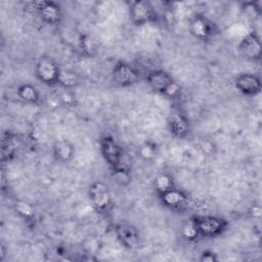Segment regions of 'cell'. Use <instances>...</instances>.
Segmentation results:
<instances>
[{"mask_svg": "<svg viewBox=\"0 0 262 262\" xmlns=\"http://www.w3.org/2000/svg\"><path fill=\"white\" fill-rule=\"evenodd\" d=\"M100 151L104 161L113 169V172L130 173L131 163L124 149L116 142V140L108 135L100 138Z\"/></svg>", "mask_w": 262, "mask_h": 262, "instance_id": "1", "label": "cell"}, {"mask_svg": "<svg viewBox=\"0 0 262 262\" xmlns=\"http://www.w3.org/2000/svg\"><path fill=\"white\" fill-rule=\"evenodd\" d=\"M148 86L156 92L174 97L180 91V87L173 77L164 70H152L146 76Z\"/></svg>", "mask_w": 262, "mask_h": 262, "instance_id": "2", "label": "cell"}, {"mask_svg": "<svg viewBox=\"0 0 262 262\" xmlns=\"http://www.w3.org/2000/svg\"><path fill=\"white\" fill-rule=\"evenodd\" d=\"M199 236L215 237L224 232L228 226V222L217 216H195L191 218Z\"/></svg>", "mask_w": 262, "mask_h": 262, "instance_id": "3", "label": "cell"}, {"mask_svg": "<svg viewBox=\"0 0 262 262\" xmlns=\"http://www.w3.org/2000/svg\"><path fill=\"white\" fill-rule=\"evenodd\" d=\"M35 73L38 80L46 85L58 84L60 69L56 61L49 55H42L38 59Z\"/></svg>", "mask_w": 262, "mask_h": 262, "instance_id": "4", "label": "cell"}, {"mask_svg": "<svg viewBox=\"0 0 262 262\" xmlns=\"http://www.w3.org/2000/svg\"><path fill=\"white\" fill-rule=\"evenodd\" d=\"M88 199L97 212H105L112 206V193L102 181H95L88 188Z\"/></svg>", "mask_w": 262, "mask_h": 262, "instance_id": "5", "label": "cell"}, {"mask_svg": "<svg viewBox=\"0 0 262 262\" xmlns=\"http://www.w3.org/2000/svg\"><path fill=\"white\" fill-rule=\"evenodd\" d=\"M129 15L134 25L143 26L155 19L156 11L151 2L137 0L131 3L129 7Z\"/></svg>", "mask_w": 262, "mask_h": 262, "instance_id": "6", "label": "cell"}, {"mask_svg": "<svg viewBox=\"0 0 262 262\" xmlns=\"http://www.w3.org/2000/svg\"><path fill=\"white\" fill-rule=\"evenodd\" d=\"M112 78L116 85L120 87H128L138 82L139 73L131 64L120 61L114 67L112 71Z\"/></svg>", "mask_w": 262, "mask_h": 262, "instance_id": "7", "label": "cell"}, {"mask_svg": "<svg viewBox=\"0 0 262 262\" xmlns=\"http://www.w3.org/2000/svg\"><path fill=\"white\" fill-rule=\"evenodd\" d=\"M116 235L119 242L129 250H135L140 245V233L131 223L123 221L116 225Z\"/></svg>", "mask_w": 262, "mask_h": 262, "instance_id": "8", "label": "cell"}, {"mask_svg": "<svg viewBox=\"0 0 262 262\" xmlns=\"http://www.w3.org/2000/svg\"><path fill=\"white\" fill-rule=\"evenodd\" d=\"M239 53L249 60H260L262 55V45L259 36L255 32L248 33L238 43Z\"/></svg>", "mask_w": 262, "mask_h": 262, "instance_id": "9", "label": "cell"}, {"mask_svg": "<svg viewBox=\"0 0 262 262\" xmlns=\"http://www.w3.org/2000/svg\"><path fill=\"white\" fill-rule=\"evenodd\" d=\"M234 86L242 94L255 96L261 91V80L252 73H242L235 77Z\"/></svg>", "mask_w": 262, "mask_h": 262, "instance_id": "10", "label": "cell"}, {"mask_svg": "<svg viewBox=\"0 0 262 262\" xmlns=\"http://www.w3.org/2000/svg\"><path fill=\"white\" fill-rule=\"evenodd\" d=\"M41 19L48 25H56L61 19V9L53 1H37L34 3Z\"/></svg>", "mask_w": 262, "mask_h": 262, "instance_id": "11", "label": "cell"}, {"mask_svg": "<svg viewBox=\"0 0 262 262\" xmlns=\"http://www.w3.org/2000/svg\"><path fill=\"white\" fill-rule=\"evenodd\" d=\"M190 34L199 40H207L215 33V26L205 16L195 15L189 24Z\"/></svg>", "mask_w": 262, "mask_h": 262, "instance_id": "12", "label": "cell"}, {"mask_svg": "<svg viewBox=\"0 0 262 262\" xmlns=\"http://www.w3.org/2000/svg\"><path fill=\"white\" fill-rule=\"evenodd\" d=\"M168 126L171 134L177 138H183L189 132L188 120L184 117V115L178 112L171 114L168 121Z\"/></svg>", "mask_w": 262, "mask_h": 262, "instance_id": "13", "label": "cell"}, {"mask_svg": "<svg viewBox=\"0 0 262 262\" xmlns=\"http://www.w3.org/2000/svg\"><path fill=\"white\" fill-rule=\"evenodd\" d=\"M159 195L162 204L165 207H168L174 210H177L183 207L187 201L186 194L182 190L175 188V186Z\"/></svg>", "mask_w": 262, "mask_h": 262, "instance_id": "14", "label": "cell"}, {"mask_svg": "<svg viewBox=\"0 0 262 262\" xmlns=\"http://www.w3.org/2000/svg\"><path fill=\"white\" fill-rule=\"evenodd\" d=\"M53 154L59 162L67 163L73 159L75 155V147L66 139L57 140L53 145Z\"/></svg>", "mask_w": 262, "mask_h": 262, "instance_id": "15", "label": "cell"}, {"mask_svg": "<svg viewBox=\"0 0 262 262\" xmlns=\"http://www.w3.org/2000/svg\"><path fill=\"white\" fill-rule=\"evenodd\" d=\"M16 92L18 97L28 104H37L40 100L39 91L32 84L25 83L19 85Z\"/></svg>", "mask_w": 262, "mask_h": 262, "instance_id": "16", "label": "cell"}, {"mask_svg": "<svg viewBox=\"0 0 262 262\" xmlns=\"http://www.w3.org/2000/svg\"><path fill=\"white\" fill-rule=\"evenodd\" d=\"M174 187L173 178L167 173L159 174L155 179V188L159 194Z\"/></svg>", "mask_w": 262, "mask_h": 262, "instance_id": "17", "label": "cell"}, {"mask_svg": "<svg viewBox=\"0 0 262 262\" xmlns=\"http://www.w3.org/2000/svg\"><path fill=\"white\" fill-rule=\"evenodd\" d=\"M79 45L81 50L88 56H93L97 51L96 44L89 35H86V34L81 35L79 38Z\"/></svg>", "mask_w": 262, "mask_h": 262, "instance_id": "18", "label": "cell"}, {"mask_svg": "<svg viewBox=\"0 0 262 262\" xmlns=\"http://www.w3.org/2000/svg\"><path fill=\"white\" fill-rule=\"evenodd\" d=\"M58 84H60L64 88H73L78 84V77L72 71L60 70Z\"/></svg>", "mask_w": 262, "mask_h": 262, "instance_id": "19", "label": "cell"}, {"mask_svg": "<svg viewBox=\"0 0 262 262\" xmlns=\"http://www.w3.org/2000/svg\"><path fill=\"white\" fill-rule=\"evenodd\" d=\"M14 209L16 213L26 220H30L34 217V214H35L34 207L28 202H25V201L15 202Z\"/></svg>", "mask_w": 262, "mask_h": 262, "instance_id": "20", "label": "cell"}, {"mask_svg": "<svg viewBox=\"0 0 262 262\" xmlns=\"http://www.w3.org/2000/svg\"><path fill=\"white\" fill-rule=\"evenodd\" d=\"M181 233H182L183 237H185L189 241H192V239H195V238L200 237L192 219H189L188 221H186V223L182 227Z\"/></svg>", "mask_w": 262, "mask_h": 262, "instance_id": "21", "label": "cell"}, {"mask_svg": "<svg viewBox=\"0 0 262 262\" xmlns=\"http://www.w3.org/2000/svg\"><path fill=\"white\" fill-rule=\"evenodd\" d=\"M15 152V144L11 138L3 139L2 142V159L5 160L6 158L9 159L13 157Z\"/></svg>", "mask_w": 262, "mask_h": 262, "instance_id": "22", "label": "cell"}, {"mask_svg": "<svg viewBox=\"0 0 262 262\" xmlns=\"http://www.w3.org/2000/svg\"><path fill=\"white\" fill-rule=\"evenodd\" d=\"M139 154L140 156L145 159V160H148V159H151L155 157L156 155V147L154 145H150L148 143H145L143 144L140 149H139Z\"/></svg>", "mask_w": 262, "mask_h": 262, "instance_id": "23", "label": "cell"}, {"mask_svg": "<svg viewBox=\"0 0 262 262\" xmlns=\"http://www.w3.org/2000/svg\"><path fill=\"white\" fill-rule=\"evenodd\" d=\"M200 260L202 262H215L217 261V256L215 253L211 251H204L200 257Z\"/></svg>", "mask_w": 262, "mask_h": 262, "instance_id": "24", "label": "cell"}]
</instances>
